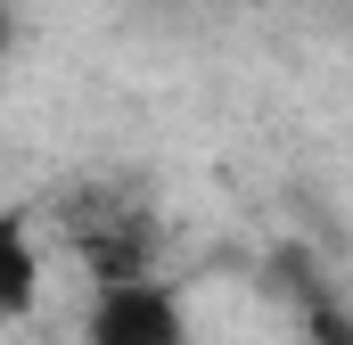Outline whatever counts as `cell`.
<instances>
[{"instance_id":"obj_1","label":"cell","mask_w":353,"mask_h":345,"mask_svg":"<svg viewBox=\"0 0 353 345\" xmlns=\"http://www.w3.org/2000/svg\"><path fill=\"white\" fill-rule=\"evenodd\" d=\"M50 230L66 239V255L90 271V288H115V279H157L165 271V206L148 181L132 172H83L58 189L50 206Z\"/></svg>"},{"instance_id":"obj_2","label":"cell","mask_w":353,"mask_h":345,"mask_svg":"<svg viewBox=\"0 0 353 345\" xmlns=\"http://www.w3.org/2000/svg\"><path fill=\"white\" fill-rule=\"evenodd\" d=\"M83 345H189V304H181V288L165 271H157V279L90 288Z\"/></svg>"},{"instance_id":"obj_3","label":"cell","mask_w":353,"mask_h":345,"mask_svg":"<svg viewBox=\"0 0 353 345\" xmlns=\"http://www.w3.org/2000/svg\"><path fill=\"white\" fill-rule=\"evenodd\" d=\"M41 304V239L25 214H0V321H25Z\"/></svg>"},{"instance_id":"obj_4","label":"cell","mask_w":353,"mask_h":345,"mask_svg":"<svg viewBox=\"0 0 353 345\" xmlns=\"http://www.w3.org/2000/svg\"><path fill=\"white\" fill-rule=\"evenodd\" d=\"M8 41H17V8L0 0V58H8Z\"/></svg>"}]
</instances>
